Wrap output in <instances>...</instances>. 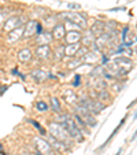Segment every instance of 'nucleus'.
<instances>
[{"label":"nucleus","mask_w":137,"mask_h":155,"mask_svg":"<svg viewBox=\"0 0 137 155\" xmlns=\"http://www.w3.org/2000/svg\"><path fill=\"white\" fill-rule=\"evenodd\" d=\"M54 40L52 38V35L48 32H43L41 35L37 36V43L38 45H45V44H50V41Z\"/></svg>","instance_id":"obj_12"},{"label":"nucleus","mask_w":137,"mask_h":155,"mask_svg":"<svg viewBox=\"0 0 137 155\" xmlns=\"http://www.w3.org/2000/svg\"><path fill=\"white\" fill-rule=\"evenodd\" d=\"M134 41H136V43H137V37H136V40H134Z\"/></svg>","instance_id":"obj_30"},{"label":"nucleus","mask_w":137,"mask_h":155,"mask_svg":"<svg viewBox=\"0 0 137 155\" xmlns=\"http://www.w3.org/2000/svg\"><path fill=\"white\" fill-rule=\"evenodd\" d=\"M28 121H29V122L32 124V125L34 126V128H37V129H38V132H40V135H43V136H44V135H45V133H47V132H45V129H44L43 126H41L38 122H36L34 120H32V118H29V120H28Z\"/></svg>","instance_id":"obj_17"},{"label":"nucleus","mask_w":137,"mask_h":155,"mask_svg":"<svg viewBox=\"0 0 137 155\" xmlns=\"http://www.w3.org/2000/svg\"><path fill=\"white\" fill-rule=\"evenodd\" d=\"M43 76H50V74L44 73V71H41V70H34L32 73V77H34V80H37V81H43V80H45V77H43Z\"/></svg>","instance_id":"obj_15"},{"label":"nucleus","mask_w":137,"mask_h":155,"mask_svg":"<svg viewBox=\"0 0 137 155\" xmlns=\"http://www.w3.org/2000/svg\"><path fill=\"white\" fill-rule=\"evenodd\" d=\"M36 56L41 61H48V59L52 56V50H51L50 44H45V45H38V48L36 50Z\"/></svg>","instance_id":"obj_3"},{"label":"nucleus","mask_w":137,"mask_h":155,"mask_svg":"<svg viewBox=\"0 0 137 155\" xmlns=\"http://www.w3.org/2000/svg\"><path fill=\"white\" fill-rule=\"evenodd\" d=\"M80 43H82V45L84 47H90L92 44L95 43V36H93V33L92 32H86L85 35H82L81 36V41Z\"/></svg>","instance_id":"obj_10"},{"label":"nucleus","mask_w":137,"mask_h":155,"mask_svg":"<svg viewBox=\"0 0 137 155\" xmlns=\"http://www.w3.org/2000/svg\"><path fill=\"white\" fill-rule=\"evenodd\" d=\"M22 32H24L22 28H17V29L11 30V32L7 35V43L8 44H15L21 37H22Z\"/></svg>","instance_id":"obj_6"},{"label":"nucleus","mask_w":137,"mask_h":155,"mask_svg":"<svg viewBox=\"0 0 137 155\" xmlns=\"http://www.w3.org/2000/svg\"><path fill=\"white\" fill-rule=\"evenodd\" d=\"M32 58H33V54L29 48H24V50H21L19 52H18V59H19L22 63H28V62H30Z\"/></svg>","instance_id":"obj_9"},{"label":"nucleus","mask_w":137,"mask_h":155,"mask_svg":"<svg viewBox=\"0 0 137 155\" xmlns=\"http://www.w3.org/2000/svg\"><path fill=\"white\" fill-rule=\"evenodd\" d=\"M36 108H37V111H48V108H50V106L47 104L45 102H43V100H40V102H37V104H36Z\"/></svg>","instance_id":"obj_16"},{"label":"nucleus","mask_w":137,"mask_h":155,"mask_svg":"<svg viewBox=\"0 0 137 155\" xmlns=\"http://www.w3.org/2000/svg\"><path fill=\"white\" fill-rule=\"evenodd\" d=\"M121 152H122V148H119V150H118V152H117V154H115V155H121Z\"/></svg>","instance_id":"obj_27"},{"label":"nucleus","mask_w":137,"mask_h":155,"mask_svg":"<svg viewBox=\"0 0 137 155\" xmlns=\"http://www.w3.org/2000/svg\"><path fill=\"white\" fill-rule=\"evenodd\" d=\"M129 35V26H125L122 30V43L123 41H126V36Z\"/></svg>","instance_id":"obj_21"},{"label":"nucleus","mask_w":137,"mask_h":155,"mask_svg":"<svg viewBox=\"0 0 137 155\" xmlns=\"http://www.w3.org/2000/svg\"><path fill=\"white\" fill-rule=\"evenodd\" d=\"M6 19V12H3V11H0V26H2V22Z\"/></svg>","instance_id":"obj_23"},{"label":"nucleus","mask_w":137,"mask_h":155,"mask_svg":"<svg viewBox=\"0 0 137 155\" xmlns=\"http://www.w3.org/2000/svg\"><path fill=\"white\" fill-rule=\"evenodd\" d=\"M81 80H82V76H80V74H77V76H74L73 87H74V88H78L80 85H81Z\"/></svg>","instance_id":"obj_19"},{"label":"nucleus","mask_w":137,"mask_h":155,"mask_svg":"<svg viewBox=\"0 0 137 155\" xmlns=\"http://www.w3.org/2000/svg\"><path fill=\"white\" fill-rule=\"evenodd\" d=\"M62 17L66 18V21L69 22H74V24L80 25L81 28H85L86 26V17L80 12H71V11H67L64 14H62Z\"/></svg>","instance_id":"obj_1"},{"label":"nucleus","mask_w":137,"mask_h":155,"mask_svg":"<svg viewBox=\"0 0 137 155\" xmlns=\"http://www.w3.org/2000/svg\"><path fill=\"white\" fill-rule=\"evenodd\" d=\"M133 118H134V120H136V118H137V111H136V113H134V115H133Z\"/></svg>","instance_id":"obj_29"},{"label":"nucleus","mask_w":137,"mask_h":155,"mask_svg":"<svg viewBox=\"0 0 137 155\" xmlns=\"http://www.w3.org/2000/svg\"><path fill=\"white\" fill-rule=\"evenodd\" d=\"M125 122H126V117H123V118H122V121H121V122H119V125H118V126H117V128L114 129V132H113V133H111V135H110V136H108V139H107V140H106V143H104V144H103V146H100V147H99V150H103V148H104V147H106V146H107V144H108V143H110V141H111V139H113V137H114V136L117 135V133H118V130H119V129H121V128H122V126H123V124H125Z\"/></svg>","instance_id":"obj_13"},{"label":"nucleus","mask_w":137,"mask_h":155,"mask_svg":"<svg viewBox=\"0 0 137 155\" xmlns=\"http://www.w3.org/2000/svg\"><path fill=\"white\" fill-rule=\"evenodd\" d=\"M51 108H52L55 113H60L62 110V106H60V100L58 97H51Z\"/></svg>","instance_id":"obj_14"},{"label":"nucleus","mask_w":137,"mask_h":155,"mask_svg":"<svg viewBox=\"0 0 137 155\" xmlns=\"http://www.w3.org/2000/svg\"><path fill=\"white\" fill-rule=\"evenodd\" d=\"M36 21H30L28 22L26 28H25V33L22 35V37H32L33 35H36Z\"/></svg>","instance_id":"obj_11"},{"label":"nucleus","mask_w":137,"mask_h":155,"mask_svg":"<svg viewBox=\"0 0 137 155\" xmlns=\"http://www.w3.org/2000/svg\"><path fill=\"white\" fill-rule=\"evenodd\" d=\"M36 155H44V154H41L40 151H36Z\"/></svg>","instance_id":"obj_28"},{"label":"nucleus","mask_w":137,"mask_h":155,"mask_svg":"<svg viewBox=\"0 0 137 155\" xmlns=\"http://www.w3.org/2000/svg\"><path fill=\"white\" fill-rule=\"evenodd\" d=\"M81 33L78 30H71V32L66 33L64 38H66V43L67 44H74V43H80L81 41Z\"/></svg>","instance_id":"obj_7"},{"label":"nucleus","mask_w":137,"mask_h":155,"mask_svg":"<svg viewBox=\"0 0 137 155\" xmlns=\"http://www.w3.org/2000/svg\"><path fill=\"white\" fill-rule=\"evenodd\" d=\"M19 25H21V18L19 17H10L8 19L4 22L3 28H4L6 32H11V30L19 28Z\"/></svg>","instance_id":"obj_4"},{"label":"nucleus","mask_w":137,"mask_h":155,"mask_svg":"<svg viewBox=\"0 0 137 155\" xmlns=\"http://www.w3.org/2000/svg\"><path fill=\"white\" fill-rule=\"evenodd\" d=\"M107 62H108V56L107 55H103L102 56V63L104 64V63H107Z\"/></svg>","instance_id":"obj_24"},{"label":"nucleus","mask_w":137,"mask_h":155,"mask_svg":"<svg viewBox=\"0 0 137 155\" xmlns=\"http://www.w3.org/2000/svg\"><path fill=\"white\" fill-rule=\"evenodd\" d=\"M41 33H43V25H41L40 22H37V24H36V36L41 35Z\"/></svg>","instance_id":"obj_20"},{"label":"nucleus","mask_w":137,"mask_h":155,"mask_svg":"<svg viewBox=\"0 0 137 155\" xmlns=\"http://www.w3.org/2000/svg\"><path fill=\"white\" fill-rule=\"evenodd\" d=\"M123 10H126V7H115V8H110L108 11L115 12V11H123Z\"/></svg>","instance_id":"obj_22"},{"label":"nucleus","mask_w":137,"mask_h":155,"mask_svg":"<svg viewBox=\"0 0 137 155\" xmlns=\"http://www.w3.org/2000/svg\"><path fill=\"white\" fill-rule=\"evenodd\" d=\"M51 35H52L54 40H62V38H64V36H66V26H64V24L55 25Z\"/></svg>","instance_id":"obj_5"},{"label":"nucleus","mask_w":137,"mask_h":155,"mask_svg":"<svg viewBox=\"0 0 137 155\" xmlns=\"http://www.w3.org/2000/svg\"><path fill=\"white\" fill-rule=\"evenodd\" d=\"M12 74H19V71H18V69H12Z\"/></svg>","instance_id":"obj_26"},{"label":"nucleus","mask_w":137,"mask_h":155,"mask_svg":"<svg viewBox=\"0 0 137 155\" xmlns=\"http://www.w3.org/2000/svg\"><path fill=\"white\" fill-rule=\"evenodd\" d=\"M81 43H74V44H67V45H64V55L67 56H71V58H74L77 54V51L80 50V45Z\"/></svg>","instance_id":"obj_8"},{"label":"nucleus","mask_w":137,"mask_h":155,"mask_svg":"<svg viewBox=\"0 0 137 155\" xmlns=\"http://www.w3.org/2000/svg\"><path fill=\"white\" fill-rule=\"evenodd\" d=\"M77 111H78L77 114H78L80 117H81L82 120L85 121L86 126H90V128H95V126H97V121L93 118V114H90V113L88 111L84 106H78V107H77Z\"/></svg>","instance_id":"obj_2"},{"label":"nucleus","mask_w":137,"mask_h":155,"mask_svg":"<svg viewBox=\"0 0 137 155\" xmlns=\"http://www.w3.org/2000/svg\"><path fill=\"white\" fill-rule=\"evenodd\" d=\"M74 118H76V121H77V125L81 126V128H85V129H86V124H85V121L82 120V118L80 117V115L77 114V113L74 114Z\"/></svg>","instance_id":"obj_18"},{"label":"nucleus","mask_w":137,"mask_h":155,"mask_svg":"<svg viewBox=\"0 0 137 155\" xmlns=\"http://www.w3.org/2000/svg\"><path fill=\"white\" fill-rule=\"evenodd\" d=\"M67 7H69V8H80L78 4H69Z\"/></svg>","instance_id":"obj_25"}]
</instances>
